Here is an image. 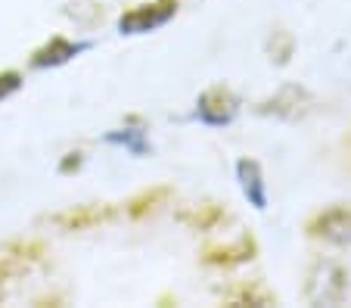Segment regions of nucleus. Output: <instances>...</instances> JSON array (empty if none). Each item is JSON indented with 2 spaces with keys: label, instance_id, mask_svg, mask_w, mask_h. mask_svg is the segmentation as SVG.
I'll use <instances>...</instances> for the list:
<instances>
[{
  "label": "nucleus",
  "instance_id": "4468645a",
  "mask_svg": "<svg viewBox=\"0 0 351 308\" xmlns=\"http://www.w3.org/2000/svg\"><path fill=\"white\" fill-rule=\"evenodd\" d=\"M19 87H22V75L16 72V69H3V72H0V100H7Z\"/></svg>",
  "mask_w": 351,
  "mask_h": 308
},
{
  "label": "nucleus",
  "instance_id": "20e7f679",
  "mask_svg": "<svg viewBox=\"0 0 351 308\" xmlns=\"http://www.w3.org/2000/svg\"><path fill=\"white\" fill-rule=\"evenodd\" d=\"M305 234L311 240H324V243H342L351 240V206L339 202V206H330L324 212H317L314 218H308L305 224Z\"/></svg>",
  "mask_w": 351,
  "mask_h": 308
},
{
  "label": "nucleus",
  "instance_id": "f03ea898",
  "mask_svg": "<svg viewBox=\"0 0 351 308\" xmlns=\"http://www.w3.org/2000/svg\"><path fill=\"white\" fill-rule=\"evenodd\" d=\"M174 16H178V0H146V3H134L131 10L121 13L119 28L121 34H146L171 22Z\"/></svg>",
  "mask_w": 351,
  "mask_h": 308
},
{
  "label": "nucleus",
  "instance_id": "0eeeda50",
  "mask_svg": "<svg viewBox=\"0 0 351 308\" xmlns=\"http://www.w3.org/2000/svg\"><path fill=\"white\" fill-rule=\"evenodd\" d=\"M196 112H199V119L208 121V125H227V121H233V115L239 112V100L230 87L215 84V87H208V91H202V97H199V103H196Z\"/></svg>",
  "mask_w": 351,
  "mask_h": 308
},
{
  "label": "nucleus",
  "instance_id": "9d476101",
  "mask_svg": "<svg viewBox=\"0 0 351 308\" xmlns=\"http://www.w3.org/2000/svg\"><path fill=\"white\" fill-rule=\"evenodd\" d=\"M178 222L190 230H215L221 222H227V212L218 202H193L178 212Z\"/></svg>",
  "mask_w": 351,
  "mask_h": 308
},
{
  "label": "nucleus",
  "instance_id": "f8f14e48",
  "mask_svg": "<svg viewBox=\"0 0 351 308\" xmlns=\"http://www.w3.org/2000/svg\"><path fill=\"white\" fill-rule=\"evenodd\" d=\"M224 305H277V293H271L261 281H243L224 293Z\"/></svg>",
  "mask_w": 351,
  "mask_h": 308
},
{
  "label": "nucleus",
  "instance_id": "423d86ee",
  "mask_svg": "<svg viewBox=\"0 0 351 308\" xmlns=\"http://www.w3.org/2000/svg\"><path fill=\"white\" fill-rule=\"evenodd\" d=\"M258 255V240L252 234H239L233 243H221V246H206L202 249V261L212 268H239L245 261H252Z\"/></svg>",
  "mask_w": 351,
  "mask_h": 308
},
{
  "label": "nucleus",
  "instance_id": "f257e3e1",
  "mask_svg": "<svg viewBox=\"0 0 351 308\" xmlns=\"http://www.w3.org/2000/svg\"><path fill=\"white\" fill-rule=\"evenodd\" d=\"M345 296V271L339 268L336 261L317 259L308 271V283H305V299L314 305H336Z\"/></svg>",
  "mask_w": 351,
  "mask_h": 308
},
{
  "label": "nucleus",
  "instance_id": "39448f33",
  "mask_svg": "<svg viewBox=\"0 0 351 308\" xmlns=\"http://www.w3.org/2000/svg\"><path fill=\"white\" fill-rule=\"evenodd\" d=\"M119 215V206L112 202H84V206H72L66 212L50 215V222L62 230H90L99 224H109Z\"/></svg>",
  "mask_w": 351,
  "mask_h": 308
},
{
  "label": "nucleus",
  "instance_id": "6e6552de",
  "mask_svg": "<svg viewBox=\"0 0 351 308\" xmlns=\"http://www.w3.org/2000/svg\"><path fill=\"white\" fill-rule=\"evenodd\" d=\"M308 109H311V97H308L305 87H298V84L280 87L271 100L258 103V112L261 115H277V119H289V121L302 119Z\"/></svg>",
  "mask_w": 351,
  "mask_h": 308
},
{
  "label": "nucleus",
  "instance_id": "9b49d317",
  "mask_svg": "<svg viewBox=\"0 0 351 308\" xmlns=\"http://www.w3.org/2000/svg\"><path fill=\"white\" fill-rule=\"evenodd\" d=\"M171 193H174V190L165 187V184H159V187H149V190H143V193H137L134 200L125 202L128 218H134V222H143L146 215H156L168 200H171Z\"/></svg>",
  "mask_w": 351,
  "mask_h": 308
},
{
  "label": "nucleus",
  "instance_id": "ddd939ff",
  "mask_svg": "<svg viewBox=\"0 0 351 308\" xmlns=\"http://www.w3.org/2000/svg\"><path fill=\"white\" fill-rule=\"evenodd\" d=\"M239 171V184H243V193L249 196L255 209H265L267 206V193H265V178H261V165L255 159H243L237 165Z\"/></svg>",
  "mask_w": 351,
  "mask_h": 308
},
{
  "label": "nucleus",
  "instance_id": "1a4fd4ad",
  "mask_svg": "<svg viewBox=\"0 0 351 308\" xmlns=\"http://www.w3.org/2000/svg\"><path fill=\"white\" fill-rule=\"evenodd\" d=\"M84 50V44H75V40L62 38V34H53V38L47 40L44 47H38L32 54V66L34 69H50V66H62L69 62L72 56H78Z\"/></svg>",
  "mask_w": 351,
  "mask_h": 308
},
{
  "label": "nucleus",
  "instance_id": "7ed1b4c3",
  "mask_svg": "<svg viewBox=\"0 0 351 308\" xmlns=\"http://www.w3.org/2000/svg\"><path fill=\"white\" fill-rule=\"evenodd\" d=\"M47 259L44 240H10L0 246V281H19Z\"/></svg>",
  "mask_w": 351,
  "mask_h": 308
},
{
  "label": "nucleus",
  "instance_id": "2eb2a0df",
  "mask_svg": "<svg viewBox=\"0 0 351 308\" xmlns=\"http://www.w3.org/2000/svg\"><path fill=\"white\" fill-rule=\"evenodd\" d=\"M345 143H348V141H345ZM348 159H351V143H348Z\"/></svg>",
  "mask_w": 351,
  "mask_h": 308
}]
</instances>
